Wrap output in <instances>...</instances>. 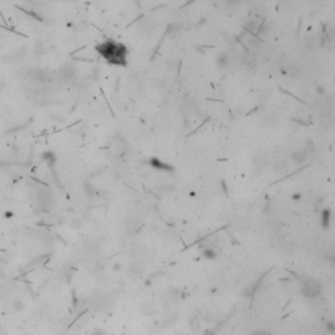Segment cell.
Instances as JSON below:
<instances>
[{
  "mask_svg": "<svg viewBox=\"0 0 335 335\" xmlns=\"http://www.w3.org/2000/svg\"><path fill=\"white\" fill-rule=\"evenodd\" d=\"M96 51L104 59H106L109 64H114V66L127 64V47L121 42L107 39L105 42L96 46Z\"/></svg>",
  "mask_w": 335,
  "mask_h": 335,
  "instance_id": "obj_1",
  "label": "cell"
},
{
  "mask_svg": "<svg viewBox=\"0 0 335 335\" xmlns=\"http://www.w3.org/2000/svg\"><path fill=\"white\" fill-rule=\"evenodd\" d=\"M301 292L303 295L308 298L318 297L322 292V285L316 279H306L301 284Z\"/></svg>",
  "mask_w": 335,
  "mask_h": 335,
  "instance_id": "obj_2",
  "label": "cell"
},
{
  "mask_svg": "<svg viewBox=\"0 0 335 335\" xmlns=\"http://www.w3.org/2000/svg\"><path fill=\"white\" fill-rule=\"evenodd\" d=\"M149 165H151L153 169H157V170H162V172H173L174 168L172 165H169L166 162H162L160 159H157V157H152L151 160H149Z\"/></svg>",
  "mask_w": 335,
  "mask_h": 335,
  "instance_id": "obj_3",
  "label": "cell"
},
{
  "mask_svg": "<svg viewBox=\"0 0 335 335\" xmlns=\"http://www.w3.org/2000/svg\"><path fill=\"white\" fill-rule=\"evenodd\" d=\"M30 76L34 80L39 81V83H43V81L47 80V72L45 70H41V68H36V70L30 71Z\"/></svg>",
  "mask_w": 335,
  "mask_h": 335,
  "instance_id": "obj_4",
  "label": "cell"
},
{
  "mask_svg": "<svg viewBox=\"0 0 335 335\" xmlns=\"http://www.w3.org/2000/svg\"><path fill=\"white\" fill-rule=\"evenodd\" d=\"M216 63H217V67L220 68H227L230 63V58L227 52H220L216 58Z\"/></svg>",
  "mask_w": 335,
  "mask_h": 335,
  "instance_id": "obj_5",
  "label": "cell"
},
{
  "mask_svg": "<svg viewBox=\"0 0 335 335\" xmlns=\"http://www.w3.org/2000/svg\"><path fill=\"white\" fill-rule=\"evenodd\" d=\"M60 76L64 81H70V80H72L75 77V70L70 66H66L64 68H62Z\"/></svg>",
  "mask_w": 335,
  "mask_h": 335,
  "instance_id": "obj_6",
  "label": "cell"
},
{
  "mask_svg": "<svg viewBox=\"0 0 335 335\" xmlns=\"http://www.w3.org/2000/svg\"><path fill=\"white\" fill-rule=\"evenodd\" d=\"M330 219H331V211L329 208H325L322 211V216H321V224H322V228H329L330 225Z\"/></svg>",
  "mask_w": 335,
  "mask_h": 335,
  "instance_id": "obj_7",
  "label": "cell"
},
{
  "mask_svg": "<svg viewBox=\"0 0 335 335\" xmlns=\"http://www.w3.org/2000/svg\"><path fill=\"white\" fill-rule=\"evenodd\" d=\"M292 160L296 164H303L306 160V155L304 151H295L292 153Z\"/></svg>",
  "mask_w": 335,
  "mask_h": 335,
  "instance_id": "obj_8",
  "label": "cell"
},
{
  "mask_svg": "<svg viewBox=\"0 0 335 335\" xmlns=\"http://www.w3.org/2000/svg\"><path fill=\"white\" fill-rule=\"evenodd\" d=\"M246 28H248V30L249 32H257V29H258V21L257 20H254V18H251V20H249L248 22H246Z\"/></svg>",
  "mask_w": 335,
  "mask_h": 335,
  "instance_id": "obj_9",
  "label": "cell"
},
{
  "mask_svg": "<svg viewBox=\"0 0 335 335\" xmlns=\"http://www.w3.org/2000/svg\"><path fill=\"white\" fill-rule=\"evenodd\" d=\"M203 255L204 258H207V259H215L217 257V253L212 249H204L203 250Z\"/></svg>",
  "mask_w": 335,
  "mask_h": 335,
  "instance_id": "obj_10",
  "label": "cell"
},
{
  "mask_svg": "<svg viewBox=\"0 0 335 335\" xmlns=\"http://www.w3.org/2000/svg\"><path fill=\"white\" fill-rule=\"evenodd\" d=\"M42 159L45 160V161H47L51 165V164L55 161V155H54L52 152H45L43 155H42Z\"/></svg>",
  "mask_w": 335,
  "mask_h": 335,
  "instance_id": "obj_11",
  "label": "cell"
},
{
  "mask_svg": "<svg viewBox=\"0 0 335 335\" xmlns=\"http://www.w3.org/2000/svg\"><path fill=\"white\" fill-rule=\"evenodd\" d=\"M13 308H15V310H16V312L22 310V309H24V303H22V301H20V300H17V301L13 303Z\"/></svg>",
  "mask_w": 335,
  "mask_h": 335,
  "instance_id": "obj_12",
  "label": "cell"
},
{
  "mask_svg": "<svg viewBox=\"0 0 335 335\" xmlns=\"http://www.w3.org/2000/svg\"><path fill=\"white\" fill-rule=\"evenodd\" d=\"M326 327H327V330H329L330 333H335V323H334V321H330V322H327Z\"/></svg>",
  "mask_w": 335,
  "mask_h": 335,
  "instance_id": "obj_13",
  "label": "cell"
},
{
  "mask_svg": "<svg viewBox=\"0 0 335 335\" xmlns=\"http://www.w3.org/2000/svg\"><path fill=\"white\" fill-rule=\"evenodd\" d=\"M317 92H318L319 94H322V93L325 92V88H321V86H318V88H317Z\"/></svg>",
  "mask_w": 335,
  "mask_h": 335,
  "instance_id": "obj_14",
  "label": "cell"
},
{
  "mask_svg": "<svg viewBox=\"0 0 335 335\" xmlns=\"http://www.w3.org/2000/svg\"><path fill=\"white\" fill-rule=\"evenodd\" d=\"M292 198H293V199H295V200H298L300 198H301V195H300V194H295V195H293Z\"/></svg>",
  "mask_w": 335,
  "mask_h": 335,
  "instance_id": "obj_15",
  "label": "cell"
}]
</instances>
